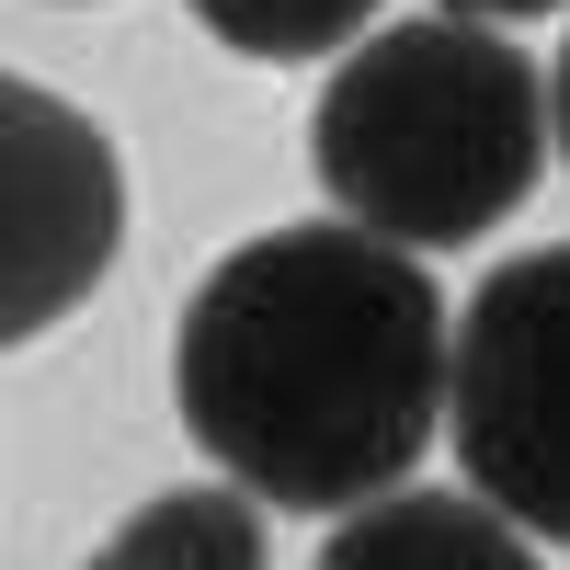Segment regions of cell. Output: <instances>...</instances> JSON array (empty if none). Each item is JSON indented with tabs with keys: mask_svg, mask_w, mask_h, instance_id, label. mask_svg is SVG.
Wrapping results in <instances>:
<instances>
[{
	"mask_svg": "<svg viewBox=\"0 0 570 570\" xmlns=\"http://www.w3.org/2000/svg\"><path fill=\"white\" fill-rule=\"evenodd\" d=\"M308 570H537V548L480 491H389V502L343 513Z\"/></svg>",
	"mask_w": 570,
	"mask_h": 570,
	"instance_id": "obj_5",
	"label": "cell"
},
{
	"mask_svg": "<svg viewBox=\"0 0 570 570\" xmlns=\"http://www.w3.org/2000/svg\"><path fill=\"white\" fill-rule=\"evenodd\" d=\"M456 23H537V12H570V0H434Z\"/></svg>",
	"mask_w": 570,
	"mask_h": 570,
	"instance_id": "obj_8",
	"label": "cell"
},
{
	"mask_svg": "<svg viewBox=\"0 0 570 570\" xmlns=\"http://www.w3.org/2000/svg\"><path fill=\"white\" fill-rule=\"evenodd\" d=\"M445 434L468 491L525 537L570 548V240L513 252L456 308V400Z\"/></svg>",
	"mask_w": 570,
	"mask_h": 570,
	"instance_id": "obj_3",
	"label": "cell"
},
{
	"mask_svg": "<svg viewBox=\"0 0 570 570\" xmlns=\"http://www.w3.org/2000/svg\"><path fill=\"white\" fill-rule=\"evenodd\" d=\"M171 400L240 491L285 513H365L411 480L456 400V320L434 274L354 217L263 228L183 297Z\"/></svg>",
	"mask_w": 570,
	"mask_h": 570,
	"instance_id": "obj_1",
	"label": "cell"
},
{
	"mask_svg": "<svg viewBox=\"0 0 570 570\" xmlns=\"http://www.w3.org/2000/svg\"><path fill=\"white\" fill-rule=\"evenodd\" d=\"M548 80L525 46L456 12L376 23L308 104V171L354 228L400 252H456L502 228L548 171Z\"/></svg>",
	"mask_w": 570,
	"mask_h": 570,
	"instance_id": "obj_2",
	"label": "cell"
},
{
	"mask_svg": "<svg viewBox=\"0 0 570 570\" xmlns=\"http://www.w3.org/2000/svg\"><path fill=\"white\" fill-rule=\"evenodd\" d=\"M183 12H195L217 46H240V58L297 69V58H354L376 0H183Z\"/></svg>",
	"mask_w": 570,
	"mask_h": 570,
	"instance_id": "obj_7",
	"label": "cell"
},
{
	"mask_svg": "<svg viewBox=\"0 0 570 570\" xmlns=\"http://www.w3.org/2000/svg\"><path fill=\"white\" fill-rule=\"evenodd\" d=\"M0 149H12V343H35L104 285L126 240V171H115V137L46 80H12Z\"/></svg>",
	"mask_w": 570,
	"mask_h": 570,
	"instance_id": "obj_4",
	"label": "cell"
},
{
	"mask_svg": "<svg viewBox=\"0 0 570 570\" xmlns=\"http://www.w3.org/2000/svg\"><path fill=\"white\" fill-rule=\"evenodd\" d=\"M91 570H274L263 559V513L252 491H160V502H137L126 525L91 548Z\"/></svg>",
	"mask_w": 570,
	"mask_h": 570,
	"instance_id": "obj_6",
	"label": "cell"
},
{
	"mask_svg": "<svg viewBox=\"0 0 570 570\" xmlns=\"http://www.w3.org/2000/svg\"><path fill=\"white\" fill-rule=\"evenodd\" d=\"M548 115H559V149H570V46H559V69H548Z\"/></svg>",
	"mask_w": 570,
	"mask_h": 570,
	"instance_id": "obj_9",
	"label": "cell"
}]
</instances>
